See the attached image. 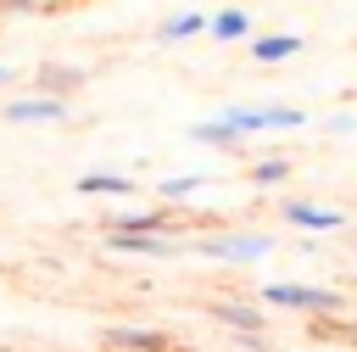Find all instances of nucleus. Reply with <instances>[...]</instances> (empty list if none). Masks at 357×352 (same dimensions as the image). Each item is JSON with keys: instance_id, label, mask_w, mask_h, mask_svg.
Segmentation results:
<instances>
[{"instance_id": "obj_1", "label": "nucleus", "mask_w": 357, "mask_h": 352, "mask_svg": "<svg viewBox=\"0 0 357 352\" xmlns=\"http://www.w3.org/2000/svg\"><path fill=\"white\" fill-rule=\"evenodd\" d=\"M184 251H195L206 263H223V268H257L279 251V240L268 229H206V235L184 240Z\"/></svg>"}, {"instance_id": "obj_2", "label": "nucleus", "mask_w": 357, "mask_h": 352, "mask_svg": "<svg viewBox=\"0 0 357 352\" xmlns=\"http://www.w3.org/2000/svg\"><path fill=\"white\" fill-rule=\"evenodd\" d=\"M257 302L262 307H284V313H307V318H324V313L346 307L340 291L312 285V279H268V285H257Z\"/></svg>"}, {"instance_id": "obj_3", "label": "nucleus", "mask_w": 357, "mask_h": 352, "mask_svg": "<svg viewBox=\"0 0 357 352\" xmlns=\"http://www.w3.org/2000/svg\"><path fill=\"white\" fill-rule=\"evenodd\" d=\"M229 129H240L245 140H257V134H296V129H307V112H296V106H284V101H268V106H223L218 112Z\"/></svg>"}, {"instance_id": "obj_4", "label": "nucleus", "mask_w": 357, "mask_h": 352, "mask_svg": "<svg viewBox=\"0 0 357 352\" xmlns=\"http://www.w3.org/2000/svg\"><path fill=\"white\" fill-rule=\"evenodd\" d=\"M67 117H73V101H56V95H39V89L0 101V123H17V129H33V123H67Z\"/></svg>"}, {"instance_id": "obj_5", "label": "nucleus", "mask_w": 357, "mask_h": 352, "mask_svg": "<svg viewBox=\"0 0 357 352\" xmlns=\"http://www.w3.org/2000/svg\"><path fill=\"white\" fill-rule=\"evenodd\" d=\"M106 229H128V235H173L178 240V207H123L106 218Z\"/></svg>"}, {"instance_id": "obj_6", "label": "nucleus", "mask_w": 357, "mask_h": 352, "mask_svg": "<svg viewBox=\"0 0 357 352\" xmlns=\"http://www.w3.org/2000/svg\"><path fill=\"white\" fill-rule=\"evenodd\" d=\"M279 218L296 223V229H307V235H335V229H346V212L329 207V201H279Z\"/></svg>"}, {"instance_id": "obj_7", "label": "nucleus", "mask_w": 357, "mask_h": 352, "mask_svg": "<svg viewBox=\"0 0 357 352\" xmlns=\"http://www.w3.org/2000/svg\"><path fill=\"white\" fill-rule=\"evenodd\" d=\"M100 246L117 251V257H178V251H184L173 235H128V229H106Z\"/></svg>"}, {"instance_id": "obj_8", "label": "nucleus", "mask_w": 357, "mask_h": 352, "mask_svg": "<svg viewBox=\"0 0 357 352\" xmlns=\"http://www.w3.org/2000/svg\"><path fill=\"white\" fill-rule=\"evenodd\" d=\"M206 313H212L218 324H229L234 335H262V330H268V307L251 302V296H223V302H212Z\"/></svg>"}, {"instance_id": "obj_9", "label": "nucleus", "mask_w": 357, "mask_h": 352, "mask_svg": "<svg viewBox=\"0 0 357 352\" xmlns=\"http://www.w3.org/2000/svg\"><path fill=\"white\" fill-rule=\"evenodd\" d=\"M206 39H218V45H251L257 39V22H251L245 6H218L206 17Z\"/></svg>"}, {"instance_id": "obj_10", "label": "nucleus", "mask_w": 357, "mask_h": 352, "mask_svg": "<svg viewBox=\"0 0 357 352\" xmlns=\"http://www.w3.org/2000/svg\"><path fill=\"white\" fill-rule=\"evenodd\" d=\"M84 84H89V73H84V67H73V61H45V67H33V89H39V95L73 101Z\"/></svg>"}, {"instance_id": "obj_11", "label": "nucleus", "mask_w": 357, "mask_h": 352, "mask_svg": "<svg viewBox=\"0 0 357 352\" xmlns=\"http://www.w3.org/2000/svg\"><path fill=\"white\" fill-rule=\"evenodd\" d=\"M190 140L195 145H206V151H218V156H245V134L240 129H229L223 117H206V123H190Z\"/></svg>"}, {"instance_id": "obj_12", "label": "nucleus", "mask_w": 357, "mask_h": 352, "mask_svg": "<svg viewBox=\"0 0 357 352\" xmlns=\"http://www.w3.org/2000/svg\"><path fill=\"white\" fill-rule=\"evenodd\" d=\"M106 346H117V352H173V341L162 330H151V324H112Z\"/></svg>"}, {"instance_id": "obj_13", "label": "nucleus", "mask_w": 357, "mask_h": 352, "mask_svg": "<svg viewBox=\"0 0 357 352\" xmlns=\"http://www.w3.org/2000/svg\"><path fill=\"white\" fill-rule=\"evenodd\" d=\"M73 190H78V196L123 201V196H134V179H128V173H112V168H89V173H78V179H73Z\"/></svg>"}, {"instance_id": "obj_14", "label": "nucleus", "mask_w": 357, "mask_h": 352, "mask_svg": "<svg viewBox=\"0 0 357 352\" xmlns=\"http://www.w3.org/2000/svg\"><path fill=\"white\" fill-rule=\"evenodd\" d=\"M307 45H301V34H257L251 39V56L262 61V67H273V61H296Z\"/></svg>"}, {"instance_id": "obj_15", "label": "nucleus", "mask_w": 357, "mask_h": 352, "mask_svg": "<svg viewBox=\"0 0 357 352\" xmlns=\"http://www.w3.org/2000/svg\"><path fill=\"white\" fill-rule=\"evenodd\" d=\"M206 34V11H173L156 22V39L162 45H184V39H201Z\"/></svg>"}, {"instance_id": "obj_16", "label": "nucleus", "mask_w": 357, "mask_h": 352, "mask_svg": "<svg viewBox=\"0 0 357 352\" xmlns=\"http://www.w3.org/2000/svg\"><path fill=\"white\" fill-rule=\"evenodd\" d=\"M212 184V173H167L162 184H156V196L167 201V207H178V201H190V196H201Z\"/></svg>"}, {"instance_id": "obj_17", "label": "nucleus", "mask_w": 357, "mask_h": 352, "mask_svg": "<svg viewBox=\"0 0 357 352\" xmlns=\"http://www.w3.org/2000/svg\"><path fill=\"white\" fill-rule=\"evenodd\" d=\"M245 173H251V184H262V190H273V184H284V179L296 173V162H290V156H257V162H251Z\"/></svg>"}, {"instance_id": "obj_18", "label": "nucleus", "mask_w": 357, "mask_h": 352, "mask_svg": "<svg viewBox=\"0 0 357 352\" xmlns=\"http://www.w3.org/2000/svg\"><path fill=\"white\" fill-rule=\"evenodd\" d=\"M0 11L6 17H39V11H50V0H0Z\"/></svg>"}, {"instance_id": "obj_19", "label": "nucleus", "mask_w": 357, "mask_h": 352, "mask_svg": "<svg viewBox=\"0 0 357 352\" xmlns=\"http://www.w3.org/2000/svg\"><path fill=\"white\" fill-rule=\"evenodd\" d=\"M324 134H357V112H335V117H324Z\"/></svg>"}, {"instance_id": "obj_20", "label": "nucleus", "mask_w": 357, "mask_h": 352, "mask_svg": "<svg viewBox=\"0 0 357 352\" xmlns=\"http://www.w3.org/2000/svg\"><path fill=\"white\" fill-rule=\"evenodd\" d=\"M17 84V67H0V89H11Z\"/></svg>"}]
</instances>
